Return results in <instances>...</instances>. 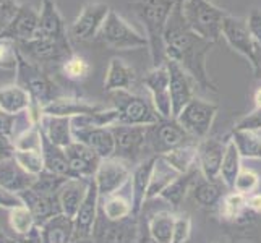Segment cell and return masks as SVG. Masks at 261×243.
<instances>
[{"mask_svg":"<svg viewBox=\"0 0 261 243\" xmlns=\"http://www.w3.org/2000/svg\"><path fill=\"white\" fill-rule=\"evenodd\" d=\"M166 57L182 67L204 91L219 93L218 86L211 79L206 68V57L211 52L214 42L193 33L184 18L182 0H177L164 33Z\"/></svg>","mask_w":261,"mask_h":243,"instance_id":"obj_1","label":"cell"},{"mask_svg":"<svg viewBox=\"0 0 261 243\" xmlns=\"http://www.w3.org/2000/svg\"><path fill=\"white\" fill-rule=\"evenodd\" d=\"M175 4L177 0H137L132 4V8L146 30L152 67L164 65L167 62L164 33Z\"/></svg>","mask_w":261,"mask_h":243,"instance_id":"obj_2","label":"cell"},{"mask_svg":"<svg viewBox=\"0 0 261 243\" xmlns=\"http://www.w3.org/2000/svg\"><path fill=\"white\" fill-rule=\"evenodd\" d=\"M16 85L31 96V101L42 109L56 99L65 96L60 86L44 71L36 62L24 57L20 52L16 67Z\"/></svg>","mask_w":261,"mask_h":243,"instance_id":"obj_3","label":"cell"},{"mask_svg":"<svg viewBox=\"0 0 261 243\" xmlns=\"http://www.w3.org/2000/svg\"><path fill=\"white\" fill-rule=\"evenodd\" d=\"M182 13L188 28L211 42L222 36V24L229 15L211 0H182Z\"/></svg>","mask_w":261,"mask_h":243,"instance_id":"obj_4","label":"cell"},{"mask_svg":"<svg viewBox=\"0 0 261 243\" xmlns=\"http://www.w3.org/2000/svg\"><path fill=\"white\" fill-rule=\"evenodd\" d=\"M97 39L104 42L106 46H109L111 49H117V50L148 47L146 36L138 33L123 16H120L112 8L106 18L101 31L97 34Z\"/></svg>","mask_w":261,"mask_h":243,"instance_id":"obj_5","label":"cell"},{"mask_svg":"<svg viewBox=\"0 0 261 243\" xmlns=\"http://www.w3.org/2000/svg\"><path fill=\"white\" fill-rule=\"evenodd\" d=\"M114 109L119 112L120 125L149 127V125H154L159 120H163L152 102H149L143 96L133 94L132 91L114 93Z\"/></svg>","mask_w":261,"mask_h":243,"instance_id":"obj_6","label":"cell"},{"mask_svg":"<svg viewBox=\"0 0 261 243\" xmlns=\"http://www.w3.org/2000/svg\"><path fill=\"white\" fill-rule=\"evenodd\" d=\"M216 115H218V105L204 101V99L193 97L175 120L182 125L192 138L204 140L208 138L213 128Z\"/></svg>","mask_w":261,"mask_h":243,"instance_id":"obj_7","label":"cell"},{"mask_svg":"<svg viewBox=\"0 0 261 243\" xmlns=\"http://www.w3.org/2000/svg\"><path fill=\"white\" fill-rule=\"evenodd\" d=\"M148 148L156 156L166 154V152L177 149L184 145H188L192 137L175 119H163L154 125L146 128Z\"/></svg>","mask_w":261,"mask_h":243,"instance_id":"obj_8","label":"cell"},{"mask_svg":"<svg viewBox=\"0 0 261 243\" xmlns=\"http://www.w3.org/2000/svg\"><path fill=\"white\" fill-rule=\"evenodd\" d=\"M140 227L137 215L123 221H109L99 212L91 235L93 243H137L140 238Z\"/></svg>","mask_w":261,"mask_h":243,"instance_id":"obj_9","label":"cell"},{"mask_svg":"<svg viewBox=\"0 0 261 243\" xmlns=\"http://www.w3.org/2000/svg\"><path fill=\"white\" fill-rule=\"evenodd\" d=\"M109 12L111 7L102 2H89L83 5L78 16L71 23L68 34L80 42H88L96 39Z\"/></svg>","mask_w":261,"mask_h":243,"instance_id":"obj_10","label":"cell"},{"mask_svg":"<svg viewBox=\"0 0 261 243\" xmlns=\"http://www.w3.org/2000/svg\"><path fill=\"white\" fill-rule=\"evenodd\" d=\"M18 49L24 57L39 64V62H59L62 64L70 56H73L70 39H50V38H34L33 41L18 44Z\"/></svg>","mask_w":261,"mask_h":243,"instance_id":"obj_11","label":"cell"},{"mask_svg":"<svg viewBox=\"0 0 261 243\" xmlns=\"http://www.w3.org/2000/svg\"><path fill=\"white\" fill-rule=\"evenodd\" d=\"M146 128L148 127H137V125H112L111 130L115 138V157L125 162L137 160L148 148Z\"/></svg>","mask_w":261,"mask_h":243,"instance_id":"obj_12","label":"cell"},{"mask_svg":"<svg viewBox=\"0 0 261 243\" xmlns=\"http://www.w3.org/2000/svg\"><path fill=\"white\" fill-rule=\"evenodd\" d=\"M93 178L97 185L101 198H107L111 195L119 193L123 185L130 182L132 170L125 160L119 157H111L101 160Z\"/></svg>","mask_w":261,"mask_h":243,"instance_id":"obj_13","label":"cell"},{"mask_svg":"<svg viewBox=\"0 0 261 243\" xmlns=\"http://www.w3.org/2000/svg\"><path fill=\"white\" fill-rule=\"evenodd\" d=\"M169 70L167 65L152 67L148 73L143 76V85L151 93L152 105L161 115V119H172V105H170V93H169Z\"/></svg>","mask_w":261,"mask_h":243,"instance_id":"obj_14","label":"cell"},{"mask_svg":"<svg viewBox=\"0 0 261 243\" xmlns=\"http://www.w3.org/2000/svg\"><path fill=\"white\" fill-rule=\"evenodd\" d=\"M99 208H101V195H99L97 185L94 178L89 180L86 196L80 206V209L75 215V237L73 241L78 240H91L93 230L96 226L97 215H99Z\"/></svg>","mask_w":261,"mask_h":243,"instance_id":"obj_15","label":"cell"},{"mask_svg":"<svg viewBox=\"0 0 261 243\" xmlns=\"http://www.w3.org/2000/svg\"><path fill=\"white\" fill-rule=\"evenodd\" d=\"M169 70V93H170V105H172V119H177L185 109V105L195 97L193 96V78L178 64L172 60L166 62Z\"/></svg>","mask_w":261,"mask_h":243,"instance_id":"obj_16","label":"cell"},{"mask_svg":"<svg viewBox=\"0 0 261 243\" xmlns=\"http://www.w3.org/2000/svg\"><path fill=\"white\" fill-rule=\"evenodd\" d=\"M39 31V12L31 5L21 4L12 23L0 34L2 39H10L16 44L33 41Z\"/></svg>","mask_w":261,"mask_h":243,"instance_id":"obj_17","label":"cell"},{"mask_svg":"<svg viewBox=\"0 0 261 243\" xmlns=\"http://www.w3.org/2000/svg\"><path fill=\"white\" fill-rule=\"evenodd\" d=\"M222 38L227 41L229 46L244 56L248 62L253 59V53L256 49V42L251 38L247 20L240 16L227 15L222 24Z\"/></svg>","mask_w":261,"mask_h":243,"instance_id":"obj_18","label":"cell"},{"mask_svg":"<svg viewBox=\"0 0 261 243\" xmlns=\"http://www.w3.org/2000/svg\"><path fill=\"white\" fill-rule=\"evenodd\" d=\"M226 146L227 140L221 141L218 138L210 137L198 143V169L206 180H211V182L219 180Z\"/></svg>","mask_w":261,"mask_h":243,"instance_id":"obj_19","label":"cell"},{"mask_svg":"<svg viewBox=\"0 0 261 243\" xmlns=\"http://www.w3.org/2000/svg\"><path fill=\"white\" fill-rule=\"evenodd\" d=\"M73 138L78 143H83L94 154L104 160L115 157V138L111 127L96 128H76L73 127Z\"/></svg>","mask_w":261,"mask_h":243,"instance_id":"obj_20","label":"cell"},{"mask_svg":"<svg viewBox=\"0 0 261 243\" xmlns=\"http://www.w3.org/2000/svg\"><path fill=\"white\" fill-rule=\"evenodd\" d=\"M18 196H20V200L23 201L26 208L31 211L38 227H41L44 222H47L54 215L62 212L60 203H59V193L47 195V193H39L28 188V190H24Z\"/></svg>","mask_w":261,"mask_h":243,"instance_id":"obj_21","label":"cell"},{"mask_svg":"<svg viewBox=\"0 0 261 243\" xmlns=\"http://www.w3.org/2000/svg\"><path fill=\"white\" fill-rule=\"evenodd\" d=\"M158 156L152 154L148 159L141 160L138 166H135L132 170V178H130V185H132V214L133 215H140L143 206L146 203V195L149 190V183H151V175L152 170H154Z\"/></svg>","mask_w":261,"mask_h":243,"instance_id":"obj_22","label":"cell"},{"mask_svg":"<svg viewBox=\"0 0 261 243\" xmlns=\"http://www.w3.org/2000/svg\"><path fill=\"white\" fill-rule=\"evenodd\" d=\"M65 154H67L70 169H71V172H73L75 178L91 180L96 174L99 164H101V159H99L88 146H85L83 143H78V141H73L71 145L65 148Z\"/></svg>","mask_w":261,"mask_h":243,"instance_id":"obj_23","label":"cell"},{"mask_svg":"<svg viewBox=\"0 0 261 243\" xmlns=\"http://www.w3.org/2000/svg\"><path fill=\"white\" fill-rule=\"evenodd\" d=\"M106 109V107L88 102L86 99L73 97V96H62L56 101H52L42 109V115H56V117H80V115H89L96 114L99 111Z\"/></svg>","mask_w":261,"mask_h":243,"instance_id":"obj_24","label":"cell"},{"mask_svg":"<svg viewBox=\"0 0 261 243\" xmlns=\"http://www.w3.org/2000/svg\"><path fill=\"white\" fill-rule=\"evenodd\" d=\"M36 38H50V39H67V30L64 18L54 0H41L39 10V31Z\"/></svg>","mask_w":261,"mask_h":243,"instance_id":"obj_25","label":"cell"},{"mask_svg":"<svg viewBox=\"0 0 261 243\" xmlns=\"http://www.w3.org/2000/svg\"><path fill=\"white\" fill-rule=\"evenodd\" d=\"M135 83H137V71L127 62L117 57L109 62L104 79V89L107 93L132 91Z\"/></svg>","mask_w":261,"mask_h":243,"instance_id":"obj_26","label":"cell"},{"mask_svg":"<svg viewBox=\"0 0 261 243\" xmlns=\"http://www.w3.org/2000/svg\"><path fill=\"white\" fill-rule=\"evenodd\" d=\"M38 229L42 243H73L75 221L64 212L54 215Z\"/></svg>","mask_w":261,"mask_h":243,"instance_id":"obj_27","label":"cell"},{"mask_svg":"<svg viewBox=\"0 0 261 243\" xmlns=\"http://www.w3.org/2000/svg\"><path fill=\"white\" fill-rule=\"evenodd\" d=\"M36 177L26 172L24 169L18 166V162L12 157L4 162H0V185L7 192L13 195H20L24 190L31 188Z\"/></svg>","mask_w":261,"mask_h":243,"instance_id":"obj_28","label":"cell"},{"mask_svg":"<svg viewBox=\"0 0 261 243\" xmlns=\"http://www.w3.org/2000/svg\"><path fill=\"white\" fill-rule=\"evenodd\" d=\"M89 180L85 178H68L59 190V203L62 212L67 214L68 218L75 219V215L82 206L86 192H88Z\"/></svg>","mask_w":261,"mask_h":243,"instance_id":"obj_29","label":"cell"},{"mask_svg":"<svg viewBox=\"0 0 261 243\" xmlns=\"http://www.w3.org/2000/svg\"><path fill=\"white\" fill-rule=\"evenodd\" d=\"M39 127L49 141H52L54 145H57L64 149L75 141L73 127H71L70 117L42 115V119L39 122Z\"/></svg>","mask_w":261,"mask_h":243,"instance_id":"obj_30","label":"cell"},{"mask_svg":"<svg viewBox=\"0 0 261 243\" xmlns=\"http://www.w3.org/2000/svg\"><path fill=\"white\" fill-rule=\"evenodd\" d=\"M41 152L44 157V167H46L47 172L65 177V178H75L73 172H71V169H70L65 149L49 141L46 138V134L42 133V130H41Z\"/></svg>","mask_w":261,"mask_h":243,"instance_id":"obj_31","label":"cell"},{"mask_svg":"<svg viewBox=\"0 0 261 243\" xmlns=\"http://www.w3.org/2000/svg\"><path fill=\"white\" fill-rule=\"evenodd\" d=\"M31 96L16 83L0 88V109L7 114H24L31 107Z\"/></svg>","mask_w":261,"mask_h":243,"instance_id":"obj_32","label":"cell"},{"mask_svg":"<svg viewBox=\"0 0 261 243\" xmlns=\"http://www.w3.org/2000/svg\"><path fill=\"white\" fill-rule=\"evenodd\" d=\"M175 214L170 211H158L148 219L146 229L156 243H172Z\"/></svg>","mask_w":261,"mask_h":243,"instance_id":"obj_33","label":"cell"},{"mask_svg":"<svg viewBox=\"0 0 261 243\" xmlns=\"http://www.w3.org/2000/svg\"><path fill=\"white\" fill-rule=\"evenodd\" d=\"M161 157H163L177 174H187L198 166V145L188 143V145L169 151L166 154H161Z\"/></svg>","mask_w":261,"mask_h":243,"instance_id":"obj_34","label":"cell"},{"mask_svg":"<svg viewBox=\"0 0 261 243\" xmlns=\"http://www.w3.org/2000/svg\"><path fill=\"white\" fill-rule=\"evenodd\" d=\"M240 170H242V156L236 146V143L230 138H227V146H226V152H224L219 180L230 192L233 190V183H236Z\"/></svg>","mask_w":261,"mask_h":243,"instance_id":"obj_35","label":"cell"},{"mask_svg":"<svg viewBox=\"0 0 261 243\" xmlns=\"http://www.w3.org/2000/svg\"><path fill=\"white\" fill-rule=\"evenodd\" d=\"M178 175L180 174H177L163 157L158 156L156 164H154V170H152V175H151V183H149V190L146 195V201L159 198L161 193H163Z\"/></svg>","mask_w":261,"mask_h":243,"instance_id":"obj_36","label":"cell"},{"mask_svg":"<svg viewBox=\"0 0 261 243\" xmlns=\"http://www.w3.org/2000/svg\"><path fill=\"white\" fill-rule=\"evenodd\" d=\"M198 172H200V169H193L190 170V172L187 174H180L172 183H170L166 190L161 193V200L167 201L169 204H172L174 208H178L180 204H182L184 198L187 196V192L190 190V188H193L195 182H196V175Z\"/></svg>","mask_w":261,"mask_h":243,"instance_id":"obj_37","label":"cell"},{"mask_svg":"<svg viewBox=\"0 0 261 243\" xmlns=\"http://www.w3.org/2000/svg\"><path fill=\"white\" fill-rule=\"evenodd\" d=\"M192 192H193L195 201L200 204L201 208H214V206L221 204L222 198H224L218 180H216V182H211V180H206L203 175H201V178H198L195 182Z\"/></svg>","mask_w":261,"mask_h":243,"instance_id":"obj_38","label":"cell"},{"mask_svg":"<svg viewBox=\"0 0 261 243\" xmlns=\"http://www.w3.org/2000/svg\"><path fill=\"white\" fill-rule=\"evenodd\" d=\"M240 152L242 159H258L261 160V134L256 131L233 130L229 137Z\"/></svg>","mask_w":261,"mask_h":243,"instance_id":"obj_39","label":"cell"},{"mask_svg":"<svg viewBox=\"0 0 261 243\" xmlns=\"http://www.w3.org/2000/svg\"><path fill=\"white\" fill-rule=\"evenodd\" d=\"M8 226L15 233V237L20 238H30V235H33L38 230L31 211L24 204L8 211Z\"/></svg>","mask_w":261,"mask_h":243,"instance_id":"obj_40","label":"cell"},{"mask_svg":"<svg viewBox=\"0 0 261 243\" xmlns=\"http://www.w3.org/2000/svg\"><path fill=\"white\" fill-rule=\"evenodd\" d=\"M101 212L104 214L106 219L109 221H123L130 218L132 214V201L122 195L115 193L107 198H101Z\"/></svg>","mask_w":261,"mask_h":243,"instance_id":"obj_41","label":"cell"},{"mask_svg":"<svg viewBox=\"0 0 261 243\" xmlns=\"http://www.w3.org/2000/svg\"><path fill=\"white\" fill-rule=\"evenodd\" d=\"M13 159L18 162V166L21 169H24L26 172L38 177L41 175L46 167H44V157H42V152L41 149H15V154Z\"/></svg>","mask_w":261,"mask_h":243,"instance_id":"obj_42","label":"cell"},{"mask_svg":"<svg viewBox=\"0 0 261 243\" xmlns=\"http://www.w3.org/2000/svg\"><path fill=\"white\" fill-rule=\"evenodd\" d=\"M60 70H62V75L70 81H83L89 75L91 67H89L86 59L73 53V56H70L67 60L62 62Z\"/></svg>","mask_w":261,"mask_h":243,"instance_id":"obj_43","label":"cell"},{"mask_svg":"<svg viewBox=\"0 0 261 243\" xmlns=\"http://www.w3.org/2000/svg\"><path fill=\"white\" fill-rule=\"evenodd\" d=\"M247 211V196L237 192H230L221 201V214L229 221H236Z\"/></svg>","mask_w":261,"mask_h":243,"instance_id":"obj_44","label":"cell"},{"mask_svg":"<svg viewBox=\"0 0 261 243\" xmlns=\"http://www.w3.org/2000/svg\"><path fill=\"white\" fill-rule=\"evenodd\" d=\"M20 49L18 44L10 39L0 38V68L2 70H16Z\"/></svg>","mask_w":261,"mask_h":243,"instance_id":"obj_45","label":"cell"},{"mask_svg":"<svg viewBox=\"0 0 261 243\" xmlns=\"http://www.w3.org/2000/svg\"><path fill=\"white\" fill-rule=\"evenodd\" d=\"M259 186V177L256 172L250 169H244L242 167L240 174L236 180V183H233V190L232 192H237L240 195H245V196H250L253 195V192Z\"/></svg>","mask_w":261,"mask_h":243,"instance_id":"obj_46","label":"cell"},{"mask_svg":"<svg viewBox=\"0 0 261 243\" xmlns=\"http://www.w3.org/2000/svg\"><path fill=\"white\" fill-rule=\"evenodd\" d=\"M192 235V218L188 212H182L175 215V226H174V237L172 243H187Z\"/></svg>","mask_w":261,"mask_h":243,"instance_id":"obj_47","label":"cell"},{"mask_svg":"<svg viewBox=\"0 0 261 243\" xmlns=\"http://www.w3.org/2000/svg\"><path fill=\"white\" fill-rule=\"evenodd\" d=\"M20 5L21 4H18L16 0H0V34L12 23Z\"/></svg>","mask_w":261,"mask_h":243,"instance_id":"obj_48","label":"cell"},{"mask_svg":"<svg viewBox=\"0 0 261 243\" xmlns=\"http://www.w3.org/2000/svg\"><path fill=\"white\" fill-rule=\"evenodd\" d=\"M233 130H247V131H261V109H255L239 119L233 125Z\"/></svg>","mask_w":261,"mask_h":243,"instance_id":"obj_49","label":"cell"},{"mask_svg":"<svg viewBox=\"0 0 261 243\" xmlns=\"http://www.w3.org/2000/svg\"><path fill=\"white\" fill-rule=\"evenodd\" d=\"M247 24H248L251 38L255 39L256 46L261 47V10L259 8H255V10L250 12L248 18H247Z\"/></svg>","mask_w":261,"mask_h":243,"instance_id":"obj_50","label":"cell"},{"mask_svg":"<svg viewBox=\"0 0 261 243\" xmlns=\"http://www.w3.org/2000/svg\"><path fill=\"white\" fill-rule=\"evenodd\" d=\"M16 122H18V115L7 114L0 109V133L5 134V137H8L10 140H15Z\"/></svg>","mask_w":261,"mask_h":243,"instance_id":"obj_51","label":"cell"},{"mask_svg":"<svg viewBox=\"0 0 261 243\" xmlns=\"http://www.w3.org/2000/svg\"><path fill=\"white\" fill-rule=\"evenodd\" d=\"M21 204H23V201L20 200V196L7 192L5 188L0 185V208L10 211V209L18 208V206H21Z\"/></svg>","mask_w":261,"mask_h":243,"instance_id":"obj_52","label":"cell"},{"mask_svg":"<svg viewBox=\"0 0 261 243\" xmlns=\"http://www.w3.org/2000/svg\"><path fill=\"white\" fill-rule=\"evenodd\" d=\"M15 154V145L13 140H10L5 134L0 133V162H4L7 159H12Z\"/></svg>","mask_w":261,"mask_h":243,"instance_id":"obj_53","label":"cell"},{"mask_svg":"<svg viewBox=\"0 0 261 243\" xmlns=\"http://www.w3.org/2000/svg\"><path fill=\"white\" fill-rule=\"evenodd\" d=\"M250 67L253 70V75L256 79H261V47L256 46L255 53H253V59L250 62Z\"/></svg>","mask_w":261,"mask_h":243,"instance_id":"obj_54","label":"cell"},{"mask_svg":"<svg viewBox=\"0 0 261 243\" xmlns=\"http://www.w3.org/2000/svg\"><path fill=\"white\" fill-rule=\"evenodd\" d=\"M247 209L261 214V193H253L247 196Z\"/></svg>","mask_w":261,"mask_h":243,"instance_id":"obj_55","label":"cell"},{"mask_svg":"<svg viewBox=\"0 0 261 243\" xmlns=\"http://www.w3.org/2000/svg\"><path fill=\"white\" fill-rule=\"evenodd\" d=\"M137 243H156V241L149 237L148 229H146V232H143V230L140 232V238H138V241H137Z\"/></svg>","mask_w":261,"mask_h":243,"instance_id":"obj_56","label":"cell"},{"mask_svg":"<svg viewBox=\"0 0 261 243\" xmlns=\"http://www.w3.org/2000/svg\"><path fill=\"white\" fill-rule=\"evenodd\" d=\"M253 101H255V109H261V86L255 91V94H253Z\"/></svg>","mask_w":261,"mask_h":243,"instance_id":"obj_57","label":"cell"}]
</instances>
